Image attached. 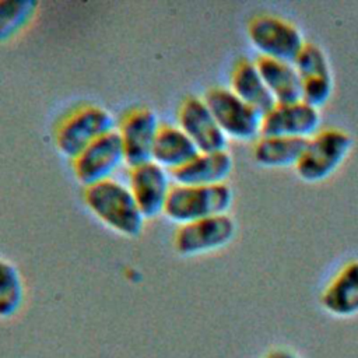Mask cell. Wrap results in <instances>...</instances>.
<instances>
[{
	"instance_id": "obj_1",
	"label": "cell",
	"mask_w": 358,
	"mask_h": 358,
	"mask_svg": "<svg viewBox=\"0 0 358 358\" xmlns=\"http://www.w3.org/2000/svg\"><path fill=\"white\" fill-rule=\"evenodd\" d=\"M84 203L106 227L123 236H138L144 228V215L130 189L119 180L103 182L84 187Z\"/></svg>"
},
{
	"instance_id": "obj_2",
	"label": "cell",
	"mask_w": 358,
	"mask_h": 358,
	"mask_svg": "<svg viewBox=\"0 0 358 358\" xmlns=\"http://www.w3.org/2000/svg\"><path fill=\"white\" fill-rule=\"evenodd\" d=\"M232 190L228 185L189 186L175 183L168 196L164 214L182 225L213 215L227 214L232 204Z\"/></svg>"
},
{
	"instance_id": "obj_3",
	"label": "cell",
	"mask_w": 358,
	"mask_h": 358,
	"mask_svg": "<svg viewBox=\"0 0 358 358\" xmlns=\"http://www.w3.org/2000/svg\"><path fill=\"white\" fill-rule=\"evenodd\" d=\"M113 130L116 120L109 110L96 105H83L62 117L55 141L63 155L74 159L91 143Z\"/></svg>"
},
{
	"instance_id": "obj_4",
	"label": "cell",
	"mask_w": 358,
	"mask_h": 358,
	"mask_svg": "<svg viewBox=\"0 0 358 358\" xmlns=\"http://www.w3.org/2000/svg\"><path fill=\"white\" fill-rule=\"evenodd\" d=\"M204 101L227 137L242 141L260 137L263 115L231 88L213 87L206 92Z\"/></svg>"
},
{
	"instance_id": "obj_5",
	"label": "cell",
	"mask_w": 358,
	"mask_h": 358,
	"mask_svg": "<svg viewBox=\"0 0 358 358\" xmlns=\"http://www.w3.org/2000/svg\"><path fill=\"white\" fill-rule=\"evenodd\" d=\"M351 137L338 129H327L308 138L306 148L295 165L296 173L306 182H319L330 176L351 150Z\"/></svg>"
},
{
	"instance_id": "obj_6",
	"label": "cell",
	"mask_w": 358,
	"mask_h": 358,
	"mask_svg": "<svg viewBox=\"0 0 358 358\" xmlns=\"http://www.w3.org/2000/svg\"><path fill=\"white\" fill-rule=\"evenodd\" d=\"M248 36L262 56L294 63L305 42L299 29L274 15H257L248 24Z\"/></svg>"
},
{
	"instance_id": "obj_7",
	"label": "cell",
	"mask_w": 358,
	"mask_h": 358,
	"mask_svg": "<svg viewBox=\"0 0 358 358\" xmlns=\"http://www.w3.org/2000/svg\"><path fill=\"white\" fill-rule=\"evenodd\" d=\"M236 231L228 214L182 224L173 235V246L182 256H197L227 246Z\"/></svg>"
},
{
	"instance_id": "obj_8",
	"label": "cell",
	"mask_w": 358,
	"mask_h": 358,
	"mask_svg": "<svg viewBox=\"0 0 358 358\" xmlns=\"http://www.w3.org/2000/svg\"><path fill=\"white\" fill-rule=\"evenodd\" d=\"M123 162V144L117 130H113L84 148L73 159V171L78 182L87 187L110 179Z\"/></svg>"
},
{
	"instance_id": "obj_9",
	"label": "cell",
	"mask_w": 358,
	"mask_h": 358,
	"mask_svg": "<svg viewBox=\"0 0 358 358\" xmlns=\"http://www.w3.org/2000/svg\"><path fill=\"white\" fill-rule=\"evenodd\" d=\"M159 127V119L150 108L134 106L124 112L117 123V133L129 168L152 161V148Z\"/></svg>"
},
{
	"instance_id": "obj_10",
	"label": "cell",
	"mask_w": 358,
	"mask_h": 358,
	"mask_svg": "<svg viewBox=\"0 0 358 358\" xmlns=\"http://www.w3.org/2000/svg\"><path fill=\"white\" fill-rule=\"evenodd\" d=\"M178 126L189 136L200 152L225 151L228 137L218 126L206 101L186 96L178 110Z\"/></svg>"
},
{
	"instance_id": "obj_11",
	"label": "cell",
	"mask_w": 358,
	"mask_h": 358,
	"mask_svg": "<svg viewBox=\"0 0 358 358\" xmlns=\"http://www.w3.org/2000/svg\"><path fill=\"white\" fill-rule=\"evenodd\" d=\"M129 189L144 218H154L164 213L172 189L171 175L154 161L130 166Z\"/></svg>"
},
{
	"instance_id": "obj_12",
	"label": "cell",
	"mask_w": 358,
	"mask_h": 358,
	"mask_svg": "<svg viewBox=\"0 0 358 358\" xmlns=\"http://www.w3.org/2000/svg\"><path fill=\"white\" fill-rule=\"evenodd\" d=\"M320 113L317 108L303 101L294 103H275V106L263 115V137H302L310 138L317 133Z\"/></svg>"
},
{
	"instance_id": "obj_13",
	"label": "cell",
	"mask_w": 358,
	"mask_h": 358,
	"mask_svg": "<svg viewBox=\"0 0 358 358\" xmlns=\"http://www.w3.org/2000/svg\"><path fill=\"white\" fill-rule=\"evenodd\" d=\"M232 157L225 151L199 152L182 168L173 171L171 176L178 185L213 186L225 183L232 171Z\"/></svg>"
},
{
	"instance_id": "obj_14",
	"label": "cell",
	"mask_w": 358,
	"mask_h": 358,
	"mask_svg": "<svg viewBox=\"0 0 358 358\" xmlns=\"http://www.w3.org/2000/svg\"><path fill=\"white\" fill-rule=\"evenodd\" d=\"M199 152L194 143L178 124H161L152 148V161L155 164L172 173Z\"/></svg>"
},
{
	"instance_id": "obj_15",
	"label": "cell",
	"mask_w": 358,
	"mask_h": 358,
	"mask_svg": "<svg viewBox=\"0 0 358 358\" xmlns=\"http://www.w3.org/2000/svg\"><path fill=\"white\" fill-rule=\"evenodd\" d=\"M255 63L275 103L302 101V81L292 63L264 56H260Z\"/></svg>"
},
{
	"instance_id": "obj_16",
	"label": "cell",
	"mask_w": 358,
	"mask_h": 358,
	"mask_svg": "<svg viewBox=\"0 0 358 358\" xmlns=\"http://www.w3.org/2000/svg\"><path fill=\"white\" fill-rule=\"evenodd\" d=\"M322 305L336 316L358 313V262L344 266L322 294Z\"/></svg>"
},
{
	"instance_id": "obj_17",
	"label": "cell",
	"mask_w": 358,
	"mask_h": 358,
	"mask_svg": "<svg viewBox=\"0 0 358 358\" xmlns=\"http://www.w3.org/2000/svg\"><path fill=\"white\" fill-rule=\"evenodd\" d=\"M231 90L262 115H266L275 106V101L262 78L256 63L250 60H239L235 64L231 74Z\"/></svg>"
},
{
	"instance_id": "obj_18",
	"label": "cell",
	"mask_w": 358,
	"mask_h": 358,
	"mask_svg": "<svg viewBox=\"0 0 358 358\" xmlns=\"http://www.w3.org/2000/svg\"><path fill=\"white\" fill-rule=\"evenodd\" d=\"M308 144L302 137H263L260 136L253 148L255 159L264 166L296 165Z\"/></svg>"
},
{
	"instance_id": "obj_19",
	"label": "cell",
	"mask_w": 358,
	"mask_h": 358,
	"mask_svg": "<svg viewBox=\"0 0 358 358\" xmlns=\"http://www.w3.org/2000/svg\"><path fill=\"white\" fill-rule=\"evenodd\" d=\"M38 6L35 0H0V42L21 34L35 18Z\"/></svg>"
},
{
	"instance_id": "obj_20",
	"label": "cell",
	"mask_w": 358,
	"mask_h": 358,
	"mask_svg": "<svg viewBox=\"0 0 358 358\" xmlns=\"http://www.w3.org/2000/svg\"><path fill=\"white\" fill-rule=\"evenodd\" d=\"M24 302V282L18 268L0 259V319L18 313Z\"/></svg>"
},
{
	"instance_id": "obj_21",
	"label": "cell",
	"mask_w": 358,
	"mask_h": 358,
	"mask_svg": "<svg viewBox=\"0 0 358 358\" xmlns=\"http://www.w3.org/2000/svg\"><path fill=\"white\" fill-rule=\"evenodd\" d=\"M292 64L295 66L301 81L331 76L324 52L313 43H305Z\"/></svg>"
},
{
	"instance_id": "obj_22",
	"label": "cell",
	"mask_w": 358,
	"mask_h": 358,
	"mask_svg": "<svg viewBox=\"0 0 358 358\" xmlns=\"http://www.w3.org/2000/svg\"><path fill=\"white\" fill-rule=\"evenodd\" d=\"M333 91V80L329 77L302 80V101L313 108H319L327 102Z\"/></svg>"
},
{
	"instance_id": "obj_23",
	"label": "cell",
	"mask_w": 358,
	"mask_h": 358,
	"mask_svg": "<svg viewBox=\"0 0 358 358\" xmlns=\"http://www.w3.org/2000/svg\"><path fill=\"white\" fill-rule=\"evenodd\" d=\"M264 358H298V357L288 350H274L268 352Z\"/></svg>"
}]
</instances>
